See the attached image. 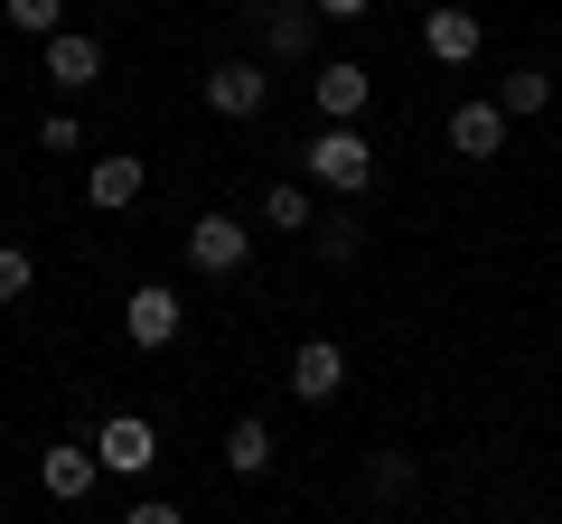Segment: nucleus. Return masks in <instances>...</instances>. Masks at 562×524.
<instances>
[{"mask_svg":"<svg viewBox=\"0 0 562 524\" xmlns=\"http://www.w3.org/2000/svg\"><path fill=\"white\" fill-rule=\"evenodd\" d=\"M301 169H310V187H338V197H366L375 187V150H366L357 122H328L319 141L301 150Z\"/></svg>","mask_w":562,"mask_h":524,"instance_id":"f257e3e1","label":"nucleus"},{"mask_svg":"<svg viewBox=\"0 0 562 524\" xmlns=\"http://www.w3.org/2000/svg\"><path fill=\"white\" fill-rule=\"evenodd\" d=\"M94 459L113 468V478H150V468H160V431L140 422V412H113V422H94Z\"/></svg>","mask_w":562,"mask_h":524,"instance_id":"f03ea898","label":"nucleus"},{"mask_svg":"<svg viewBox=\"0 0 562 524\" xmlns=\"http://www.w3.org/2000/svg\"><path fill=\"white\" fill-rule=\"evenodd\" d=\"M188 262H198L206 282L244 272V262H254V225H235V216H198V225H188Z\"/></svg>","mask_w":562,"mask_h":524,"instance_id":"7ed1b4c3","label":"nucleus"},{"mask_svg":"<svg viewBox=\"0 0 562 524\" xmlns=\"http://www.w3.org/2000/svg\"><path fill=\"white\" fill-rule=\"evenodd\" d=\"M262 103H272V76H262L254 57H225L216 76H206V113L216 122H254Z\"/></svg>","mask_w":562,"mask_h":524,"instance_id":"20e7f679","label":"nucleus"},{"mask_svg":"<svg viewBox=\"0 0 562 524\" xmlns=\"http://www.w3.org/2000/svg\"><path fill=\"white\" fill-rule=\"evenodd\" d=\"M422 47H431V66H469V57L487 47V29H479V10H460V0H431Z\"/></svg>","mask_w":562,"mask_h":524,"instance_id":"39448f33","label":"nucleus"},{"mask_svg":"<svg viewBox=\"0 0 562 524\" xmlns=\"http://www.w3.org/2000/svg\"><path fill=\"white\" fill-rule=\"evenodd\" d=\"M94 478H103L94 441H57V449H47V459H38V487H47V497H57V505H85V497H94Z\"/></svg>","mask_w":562,"mask_h":524,"instance_id":"423d86ee","label":"nucleus"},{"mask_svg":"<svg viewBox=\"0 0 562 524\" xmlns=\"http://www.w3.org/2000/svg\"><path fill=\"white\" fill-rule=\"evenodd\" d=\"M338 384H347V346L338 338H301V356H291V394H301V403H338Z\"/></svg>","mask_w":562,"mask_h":524,"instance_id":"0eeeda50","label":"nucleus"},{"mask_svg":"<svg viewBox=\"0 0 562 524\" xmlns=\"http://www.w3.org/2000/svg\"><path fill=\"white\" fill-rule=\"evenodd\" d=\"M122 328H132V346H169V338H179V291H169V282H140L132 309H122Z\"/></svg>","mask_w":562,"mask_h":524,"instance_id":"6e6552de","label":"nucleus"},{"mask_svg":"<svg viewBox=\"0 0 562 524\" xmlns=\"http://www.w3.org/2000/svg\"><path fill=\"white\" fill-rule=\"evenodd\" d=\"M140 187H150V169H140L132 150H103V160H94V179H85V197H94L103 216H122V206H140Z\"/></svg>","mask_w":562,"mask_h":524,"instance_id":"1a4fd4ad","label":"nucleus"},{"mask_svg":"<svg viewBox=\"0 0 562 524\" xmlns=\"http://www.w3.org/2000/svg\"><path fill=\"white\" fill-rule=\"evenodd\" d=\"M450 150H460V160H497L506 150V113L497 103H460V113H450Z\"/></svg>","mask_w":562,"mask_h":524,"instance_id":"9d476101","label":"nucleus"},{"mask_svg":"<svg viewBox=\"0 0 562 524\" xmlns=\"http://www.w3.org/2000/svg\"><path fill=\"white\" fill-rule=\"evenodd\" d=\"M366 94H375V76H366L357 57L319 66V113H328V122H357V113H366Z\"/></svg>","mask_w":562,"mask_h":524,"instance_id":"9b49d317","label":"nucleus"},{"mask_svg":"<svg viewBox=\"0 0 562 524\" xmlns=\"http://www.w3.org/2000/svg\"><path fill=\"white\" fill-rule=\"evenodd\" d=\"M262 47L272 57H310V38H319V10H301V0H281V10H254Z\"/></svg>","mask_w":562,"mask_h":524,"instance_id":"f8f14e48","label":"nucleus"},{"mask_svg":"<svg viewBox=\"0 0 562 524\" xmlns=\"http://www.w3.org/2000/svg\"><path fill=\"white\" fill-rule=\"evenodd\" d=\"M47 76H57V84H94L103 76V47L85 38V29H57V38H47Z\"/></svg>","mask_w":562,"mask_h":524,"instance_id":"ddd939ff","label":"nucleus"},{"mask_svg":"<svg viewBox=\"0 0 562 524\" xmlns=\"http://www.w3.org/2000/svg\"><path fill=\"white\" fill-rule=\"evenodd\" d=\"M225 468H235V478H262V468H272V422L244 412V422L225 431Z\"/></svg>","mask_w":562,"mask_h":524,"instance_id":"4468645a","label":"nucleus"},{"mask_svg":"<svg viewBox=\"0 0 562 524\" xmlns=\"http://www.w3.org/2000/svg\"><path fill=\"white\" fill-rule=\"evenodd\" d=\"M262 225H281V235L319 225V216H310V187H301V179H272V187H262Z\"/></svg>","mask_w":562,"mask_h":524,"instance_id":"2eb2a0df","label":"nucleus"},{"mask_svg":"<svg viewBox=\"0 0 562 524\" xmlns=\"http://www.w3.org/2000/svg\"><path fill=\"white\" fill-rule=\"evenodd\" d=\"M543 103H553V76H543V66H516V76L497 84V113L516 122V113H543Z\"/></svg>","mask_w":562,"mask_h":524,"instance_id":"dca6fc26","label":"nucleus"},{"mask_svg":"<svg viewBox=\"0 0 562 524\" xmlns=\"http://www.w3.org/2000/svg\"><path fill=\"white\" fill-rule=\"evenodd\" d=\"M10 10V29H29V38H57L66 29V0H0Z\"/></svg>","mask_w":562,"mask_h":524,"instance_id":"f3484780","label":"nucleus"},{"mask_svg":"<svg viewBox=\"0 0 562 524\" xmlns=\"http://www.w3.org/2000/svg\"><path fill=\"white\" fill-rule=\"evenodd\" d=\"M366 487H375L384 505H394V497H413V459H403V449H384V459L366 468Z\"/></svg>","mask_w":562,"mask_h":524,"instance_id":"a211bd4d","label":"nucleus"},{"mask_svg":"<svg viewBox=\"0 0 562 524\" xmlns=\"http://www.w3.org/2000/svg\"><path fill=\"white\" fill-rule=\"evenodd\" d=\"M319 262H357V216H319Z\"/></svg>","mask_w":562,"mask_h":524,"instance_id":"6ab92c4d","label":"nucleus"},{"mask_svg":"<svg viewBox=\"0 0 562 524\" xmlns=\"http://www.w3.org/2000/svg\"><path fill=\"white\" fill-rule=\"evenodd\" d=\"M29 282H38V262L20 243H0V300H29Z\"/></svg>","mask_w":562,"mask_h":524,"instance_id":"aec40b11","label":"nucleus"},{"mask_svg":"<svg viewBox=\"0 0 562 524\" xmlns=\"http://www.w3.org/2000/svg\"><path fill=\"white\" fill-rule=\"evenodd\" d=\"M38 150H85V122L76 113H47L38 122Z\"/></svg>","mask_w":562,"mask_h":524,"instance_id":"412c9836","label":"nucleus"},{"mask_svg":"<svg viewBox=\"0 0 562 524\" xmlns=\"http://www.w3.org/2000/svg\"><path fill=\"white\" fill-rule=\"evenodd\" d=\"M122 524H188V515H179V505H169V497H140V505H132V515H122Z\"/></svg>","mask_w":562,"mask_h":524,"instance_id":"4be33fe9","label":"nucleus"},{"mask_svg":"<svg viewBox=\"0 0 562 524\" xmlns=\"http://www.w3.org/2000/svg\"><path fill=\"white\" fill-rule=\"evenodd\" d=\"M310 10H319V20H366L375 0H310Z\"/></svg>","mask_w":562,"mask_h":524,"instance_id":"5701e85b","label":"nucleus"}]
</instances>
